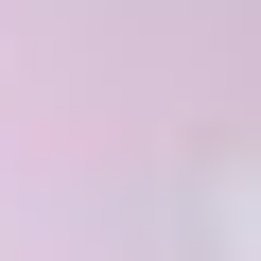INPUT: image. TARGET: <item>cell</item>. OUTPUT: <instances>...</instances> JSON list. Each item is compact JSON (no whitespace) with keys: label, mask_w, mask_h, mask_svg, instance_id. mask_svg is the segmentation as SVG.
<instances>
[{"label":"cell","mask_w":261,"mask_h":261,"mask_svg":"<svg viewBox=\"0 0 261 261\" xmlns=\"http://www.w3.org/2000/svg\"><path fill=\"white\" fill-rule=\"evenodd\" d=\"M209 226H226V261H261V192H226V209H209Z\"/></svg>","instance_id":"1"}]
</instances>
